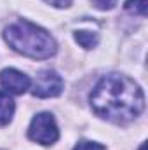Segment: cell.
I'll return each mask as SVG.
<instances>
[{"mask_svg":"<svg viewBox=\"0 0 148 150\" xmlns=\"http://www.w3.org/2000/svg\"><path fill=\"white\" fill-rule=\"evenodd\" d=\"M92 110L99 117L125 124L134 120L145 110V94L129 77L120 74L105 75L89 94Z\"/></svg>","mask_w":148,"mask_h":150,"instance_id":"1","label":"cell"},{"mask_svg":"<svg viewBox=\"0 0 148 150\" xmlns=\"http://www.w3.org/2000/svg\"><path fill=\"white\" fill-rule=\"evenodd\" d=\"M5 42L19 54L32 59L52 58L58 51L56 40L47 30L26 19H19L4 30Z\"/></svg>","mask_w":148,"mask_h":150,"instance_id":"2","label":"cell"},{"mask_svg":"<svg viewBox=\"0 0 148 150\" xmlns=\"http://www.w3.org/2000/svg\"><path fill=\"white\" fill-rule=\"evenodd\" d=\"M28 138L32 142H35V143L45 145V147L58 142L59 129H58V124H56L52 113L42 112V113H37L32 119L30 127H28Z\"/></svg>","mask_w":148,"mask_h":150,"instance_id":"3","label":"cell"},{"mask_svg":"<svg viewBox=\"0 0 148 150\" xmlns=\"http://www.w3.org/2000/svg\"><path fill=\"white\" fill-rule=\"evenodd\" d=\"M63 86H65V82L58 72L42 70V72H38L37 79H35L32 94L35 98H54V96L61 94Z\"/></svg>","mask_w":148,"mask_h":150,"instance_id":"4","label":"cell"},{"mask_svg":"<svg viewBox=\"0 0 148 150\" xmlns=\"http://www.w3.org/2000/svg\"><path fill=\"white\" fill-rule=\"evenodd\" d=\"M0 86L12 94H23L30 89L32 80L30 77L16 68H5L0 72Z\"/></svg>","mask_w":148,"mask_h":150,"instance_id":"5","label":"cell"},{"mask_svg":"<svg viewBox=\"0 0 148 150\" xmlns=\"http://www.w3.org/2000/svg\"><path fill=\"white\" fill-rule=\"evenodd\" d=\"M14 110H16V105H14L12 98L7 93L0 91V126H5L12 120Z\"/></svg>","mask_w":148,"mask_h":150,"instance_id":"6","label":"cell"},{"mask_svg":"<svg viewBox=\"0 0 148 150\" xmlns=\"http://www.w3.org/2000/svg\"><path fill=\"white\" fill-rule=\"evenodd\" d=\"M75 40L84 47V49H92L96 44H98V33H94V32H84V30H80V32H75Z\"/></svg>","mask_w":148,"mask_h":150,"instance_id":"7","label":"cell"},{"mask_svg":"<svg viewBox=\"0 0 148 150\" xmlns=\"http://www.w3.org/2000/svg\"><path fill=\"white\" fill-rule=\"evenodd\" d=\"M125 9L132 14L138 16H145L147 14V0H127L125 2Z\"/></svg>","mask_w":148,"mask_h":150,"instance_id":"8","label":"cell"},{"mask_svg":"<svg viewBox=\"0 0 148 150\" xmlns=\"http://www.w3.org/2000/svg\"><path fill=\"white\" fill-rule=\"evenodd\" d=\"M73 150H106V149L98 142H80Z\"/></svg>","mask_w":148,"mask_h":150,"instance_id":"9","label":"cell"},{"mask_svg":"<svg viewBox=\"0 0 148 150\" xmlns=\"http://www.w3.org/2000/svg\"><path fill=\"white\" fill-rule=\"evenodd\" d=\"M92 4L99 11H110L117 5V0H92Z\"/></svg>","mask_w":148,"mask_h":150,"instance_id":"10","label":"cell"},{"mask_svg":"<svg viewBox=\"0 0 148 150\" xmlns=\"http://www.w3.org/2000/svg\"><path fill=\"white\" fill-rule=\"evenodd\" d=\"M44 2H47L49 5L58 7V9H65V7H70L73 0H44Z\"/></svg>","mask_w":148,"mask_h":150,"instance_id":"11","label":"cell"},{"mask_svg":"<svg viewBox=\"0 0 148 150\" xmlns=\"http://www.w3.org/2000/svg\"><path fill=\"white\" fill-rule=\"evenodd\" d=\"M145 149H147V147H145V143H143V145H141V149H140V150H145Z\"/></svg>","mask_w":148,"mask_h":150,"instance_id":"12","label":"cell"}]
</instances>
